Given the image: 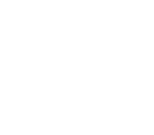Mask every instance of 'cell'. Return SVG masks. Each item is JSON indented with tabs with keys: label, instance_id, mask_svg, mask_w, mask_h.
<instances>
[]
</instances>
